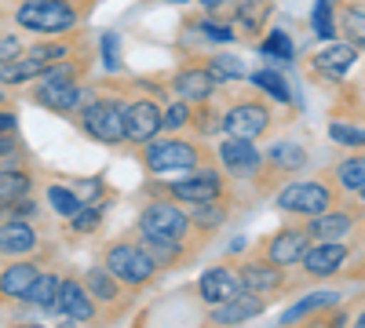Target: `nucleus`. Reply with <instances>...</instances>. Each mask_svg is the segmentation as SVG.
<instances>
[{
    "instance_id": "473e14b6",
    "label": "nucleus",
    "mask_w": 365,
    "mask_h": 328,
    "mask_svg": "<svg viewBox=\"0 0 365 328\" xmlns=\"http://www.w3.org/2000/svg\"><path fill=\"white\" fill-rule=\"evenodd\" d=\"M208 73L216 77V84H223V80H249V70L241 66L234 55H212L208 58Z\"/></svg>"
},
{
    "instance_id": "de8ad7c7",
    "label": "nucleus",
    "mask_w": 365,
    "mask_h": 328,
    "mask_svg": "<svg viewBox=\"0 0 365 328\" xmlns=\"http://www.w3.org/2000/svg\"><path fill=\"white\" fill-rule=\"evenodd\" d=\"M19 128V113L15 110H0V132H15Z\"/></svg>"
},
{
    "instance_id": "e433bc0d",
    "label": "nucleus",
    "mask_w": 365,
    "mask_h": 328,
    "mask_svg": "<svg viewBox=\"0 0 365 328\" xmlns=\"http://www.w3.org/2000/svg\"><path fill=\"white\" fill-rule=\"evenodd\" d=\"M259 51H263V55H270V58H278V63H289V58L296 55V51H292V41H289L285 29H270L267 41L259 44Z\"/></svg>"
},
{
    "instance_id": "7c9ffc66",
    "label": "nucleus",
    "mask_w": 365,
    "mask_h": 328,
    "mask_svg": "<svg viewBox=\"0 0 365 328\" xmlns=\"http://www.w3.org/2000/svg\"><path fill=\"white\" fill-rule=\"evenodd\" d=\"M332 303H336V292H314L311 300H299V303H296L292 310H285V317H282V321H285V324H292V321H303V317L311 321L314 314L329 310Z\"/></svg>"
},
{
    "instance_id": "bb28decb",
    "label": "nucleus",
    "mask_w": 365,
    "mask_h": 328,
    "mask_svg": "<svg viewBox=\"0 0 365 328\" xmlns=\"http://www.w3.org/2000/svg\"><path fill=\"white\" fill-rule=\"evenodd\" d=\"M81 285L88 288V295H91L96 303H117V300H120V281L106 270V266H91Z\"/></svg>"
},
{
    "instance_id": "9b49d317",
    "label": "nucleus",
    "mask_w": 365,
    "mask_h": 328,
    "mask_svg": "<svg viewBox=\"0 0 365 328\" xmlns=\"http://www.w3.org/2000/svg\"><path fill=\"white\" fill-rule=\"evenodd\" d=\"M307 245H311V230H307V223H292V226H285V230H278V233H270V237H263V255L270 259V263H278V266H296L299 263V255L307 252Z\"/></svg>"
},
{
    "instance_id": "a878e982",
    "label": "nucleus",
    "mask_w": 365,
    "mask_h": 328,
    "mask_svg": "<svg viewBox=\"0 0 365 328\" xmlns=\"http://www.w3.org/2000/svg\"><path fill=\"white\" fill-rule=\"evenodd\" d=\"M139 245H143V252L150 259H154L158 270H172V266H179L182 255H187V245H182V241H168V237H146V233H139Z\"/></svg>"
},
{
    "instance_id": "ddd939ff",
    "label": "nucleus",
    "mask_w": 365,
    "mask_h": 328,
    "mask_svg": "<svg viewBox=\"0 0 365 328\" xmlns=\"http://www.w3.org/2000/svg\"><path fill=\"white\" fill-rule=\"evenodd\" d=\"M161 132V106L154 99L125 102V139L128 142H150Z\"/></svg>"
},
{
    "instance_id": "4c0bfd02",
    "label": "nucleus",
    "mask_w": 365,
    "mask_h": 328,
    "mask_svg": "<svg viewBox=\"0 0 365 328\" xmlns=\"http://www.w3.org/2000/svg\"><path fill=\"white\" fill-rule=\"evenodd\" d=\"M48 204H51L63 219H70V216L81 212V197H77L73 190H66V186H48Z\"/></svg>"
},
{
    "instance_id": "2f4dec72",
    "label": "nucleus",
    "mask_w": 365,
    "mask_h": 328,
    "mask_svg": "<svg viewBox=\"0 0 365 328\" xmlns=\"http://www.w3.org/2000/svg\"><path fill=\"white\" fill-rule=\"evenodd\" d=\"M249 80H252L256 88H263V92H267L270 99H278V102H292L289 80H285L278 70H256V73H249Z\"/></svg>"
},
{
    "instance_id": "7ed1b4c3",
    "label": "nucleus",
    "mask_w": 365,
    "mask_h": 328,
    "mask_svg": "<svg viewBox=\"0 0 365 328\" xmlns=\"http://www.w3.org/2000/svg\"><path fill=\"white\" fill-rule=\"evenodd\" d=\"M139 161L150 175H165V171H190V168H201L205 164V150L190 139H150L143 150H139Z\"/></svg>"
},
{
    "instance_id": "f03ea898",
    "label": "nucleus",
    "mask_w": 365,
    "mask_h": 328,
    "mask_svg": "<svg viewBox=\"0 0 365 328\" xmlns=\"http://www.w3.org/2000/svg\"><path fill=\"white\" fill-rule=\"evenodd\" d=\"M15 22L29 33H41V37H55V33H66L81 22V11L73 0H19L15 8Z\"/></svg>"
},
{
    "instance_id": "cd10ccee",
    "label": "nucleus",
    "mask_w": 365,
    "mask_h": 328,
    "mask_svg": "<svg viewBox=\"0 0 365 328\" xmlns=\"http://www.w3.org/2000/svg\"><path fill=\"white\" fill-rule=\"evenodd\" d=\"M58 281L63 277H55V274H37V281L26 292V303L37 307L41 314H58Z\"/></svg>"
},
{
    "instance_id": "4be33fe9",
    "label": "nucleus",
    "mask_w": 365,
    "mask_h": 328,
    "mask_svg": "<svg viewBox=\"0 0 365 328\" xmlns=\"http://www.w3.org/2000/svg\"><path fill=\"white\" fill-rule=\"evenodd\" d=\"M37 274H41L37 263L11 259V266L0 270V295H4V300H26V292H29V285L37 281Z\"/></svg>"
},
{
    "instance_id": "5701e85b",
    "label": "nucleus",
    "mask_w": 365,
    "mask_h": 328,
    "mask_svg": "<svg viewBox=\"0 0 365 328\" xmlns=\"http://www.w3.org/2000/svg\"><path fill=\"white\" fill-rule=\"evenodd\" d=\"M354 223H358L354 212L329 208V212H322V216H314V219L307 223V230H311V237H318V241H344V237L354 230Z\"/></svg>"
},
{
    "instance_id": "ea45409f",
    "label": "nucleus",
    "mask_w": 365,
    "mask_h": 328,
    "mask_svg": "<svg viewBox=\"0 0 365 328\" xmlns=\"http://www.w3.org/2000/svg\"><path fill=\"white\" fill-rule=\"evenodd\" d=\"M99 51H103V66H106L110 73H117V70H120V37L113 33V29H106V33H103Z\"/></svg>"
},
{
    "instance_id": "39448f33",
    "label": "nucleus",
    "mask_w": 365,
    "mask_h": 328,
    "mask_svg": "<svg viewBox=\"0 0 365 328\" xmlns=\"http://www.w3.org/2000/svg\"><path fill=\"white\" fill-rule=\"evenodd\" d=\"M274 204H278L285 216L314 219V216L329 212V208H336V194H332V186H325L322 179H296V183H285L278 190Z\"/></svg>"
},
{
    "instance_id": "864d4df0",
    "label": "nucleus",
    "mask_w": 365,
    "mask_h": 328,
    "mask_svg": "<svg viewBox=\"0 0 365 328\" xmlns=\"http://www.w3.org/2000/svg\"><path fill=\"white\" fill-rule=\"evenodd\" d=\"M165 4H190V0H165Z\"/></svg>"
},
{
    "instance_id": "f257e3e1",
    "label": "nucleus",
    "mask_w": 365,
    "mask_h": 328,
    "mask_svg": "<svg viewBox=\"0 0 365 328\" xmlns=\"http://www.w3.org/2000/svg\"><path fill=\"white\" fill-rule=\"evenodd\" d=\"M88 63L81 58V63H73V58H63V63L48 66L41 77H37V92H34V102L51 110V113H63V117H73V110L81 106L84 99V77Z\"/></svg>"
},
{
    "instance_id": "dca6fc26",
    "label": "nucleus",
    "mask_w": 365,
    "mask_h": 328,
    "mask_svg": "<svg viewBox=\"0 0 365 328\" xmlns=\"http://www.w3.org/2000/svg\"><path fill=\"white\" fill-rule=\"evenodd\" d=\"M267 310V295H256V292H237L234 300L220 303L208 310V324H241L249 317H259Z\"/></svg>"
},
{
    "instance_id": "6ab92c4d",
    "label": "nucleus",
    "mask_w": 365,
    "mask_h": 328,
    "mask_svg": "<svg viewBox=\"0 0 365 328\" xmlns=\"http://www.w3.org/2000/svg\"><path fill=\"white\" fill-rule=\"evenodd\" d=\"M220 164L227 168V171H234V175H249V171H259L263 168V154L256 150V142L252 139H234V135H227L223 142H220Z\"/></svg>"
},
{
    "instance_id": "3c124183",
    "label": "nucleus",
    "mask_w": 365,
    "mask_h": 328,
    "mask_svg": "<svg viewBox=\"0 0 365 328\" xmlns=\"http://www.w3.org/2000/svg\"><path fill=\"white\" fill-rule=\"evenodd\" d=\"M358 204H361V216H365V190L358 194Z\"/></svg>"
},
{
    "instance_id": "b1692460",
    "label": "nucleus",
    "mask_w": 365,
    "mask_h": 328,
    "mask_svg": "<svg viewBox=\"0 0 365 328\" xmlns=\"http://www.w3.org/2000/svg\"><path fill=\"white\" fill-rule=\"evenodd\" d=\"M307 146L303 142H292V139H278L270 146V150L263 154V164L274 168L278 175H289V171H299V168H307Z\"/></svg>"
},
{
    "instance_id": "423d86ee",
    "label": "nucleus",
    "mask_w": 365,
    "mask_h": 328,
    "mask_svg": "<svg viewBox=\"0 0 365 328\" xmlns=\"http://www.w3.org/2000/svg\"><path fill=\"white\" fill-rule=\"evenodd\" d=\"M70 44L66 41H48V44H37L29 51H19L11 63L0 66V84H26V80H37L48 66L63 63V58H70Z\"/></svg>"
},
{
    "instance_id": "a18cd8bd",
    "label": "nucleus",
    "mask_w": 365,
    "mask_h": 328,
    "mask_svg": "<svg viewBox=\"0 0 365 328\" xmlns=\"http://www.w3.org/2000/svg\"><path fill=\"white\" fill-rule=\"evenodd\" d=\"M103 190H106V186H103V179H84V183H77L73 194L81 197V204H88V201H99Z\"/></svg>"
},
{
    "instance_id": "9d476101",
    "label": "nucleus",
    "mask_w": 365,
    "mask_h": 328,
    "mask_svg": "<svg viewBox=\"0 0 365 328\" xmlns=\"http://www.w3.org/2000/svg\"><path fill=\"white\" fill-rule=\"evenodd\" d=\"M270 128V106L259 99H241L223 113V132L234 139H259Z\"/></svg>"
},
{
    "instance_id": "58836bf2",
    "label": "nucleus",
    "mask_w": 365,
    "mask_h": 328,
    "mask_svg": "<svg viewBox=\"0 0 365 328\" xmlns=\"http://www.w3.org/2000/svg\"><path fill=\"white\" fill-rule=\"evenodd\" d=\"M26 157V146L19 139V128L15 132H0V164H19Z\"/></svg>"
},
{
    "instance_id": "f704fd0d",
    "label": "nucleus",
    "mask_w": 365,
    "mask_h": 328,
    "mask_svg": "<svg viewBox=\"0 0 365 328\" xmlns=\"http://www.w3.org/2000/svg\"><path fill=\"white\" fill-rule=\"evenodd\" d=\"M270 15V4L267 0H241V8H237V22L249 29V33H256V29L267 22Z\"/></svg>"
},
{
    "instance_id": "1a4fd4ad",
    "label": "nucleus",
    "mask_w": 365,
    "mask_h": 328,
    "mask_svg": "<svg viewBox=\"0 0 365 328\" xmlns=\"http://www.w3.org/2000/svg\"><path fill=\"white\" fill-rule=\"evenodd\" d=\"M161 190L172 201L201 204V201H212V197L227 194V175L220 168H190V179H172V183H165Z\"/></svg>"
},
{
    "instance_id": "6e6552de",
    "label": "nucleus",
    "mask_w": 365,
    "mask_h": 328,
    "mask_svg": "<svg viewBox=\"0 0 365 328\" xmlns=\"http://www.w3.org/2000/svg\"><path fill=\"white\" fill-rule=\"evenodd\" d=\"M190 216L175 201H146L139 216V233L146 237H168V241H190Z\"/></svg>"
},
{
    "instance_id": "a211bd4d",
    "label": "nucleus",
    "mask_w": 365,
    "mask_h": 328,
    "mask_svg": "<svg viewBox=\"0 0 365 328\" xmlns=\"http://www.w3.org/2000/svg\"><path fill=\"white\" fill-rule=\"evenodd\" d=\"M237 292H245V285H241V277L234 270H227V266H212V270H205L201 281H197V295L208 307H220V303L234 300Z\"/></svg>"
},
{
    "instance_id": "c756f323",
    "label": "nucleus",
    "mask_w": 365,
    "mask_h": 328,
    "mask_svg": "<svg viewBox=\"0 0 365 328\" xmlns=\"http://www.w3.org/2000/svg\"><path fill=\"white\" fill-rule=\"evenodd\" d=\"M332 179L344 194H361L365 190V154L361 157H347L332 168Z\"/></svg>"
},
{
    "instance_id": "20e7f679",
    "label": "nucleus",
    "mask_w": 365,
    "mask_h": 328,
    "mask_svg": "<svg viewBox=\"0 0 365 328\" xmlns=\"http://www.w3.org/2000/svg\"><path fill=\"white\" fill-rule=\"evenodd\" d=\"M77 128L103 146H120L125 142V102L117 99H91L88 106L77 110Z\"/></svg>"
},
{
    "instance_id": "c85d7f7f",
    "label": "nucleus",
    "mask_w": 365,
    "mask_h": 328,
    "mask_svg": "<svg viewBox=\"0 0 365 328\" xmlns=\"http://www.w3.org/2000/svg\"><path fill=\"white\" fill-rule=\"evenodd\" d=\"M34 179L22 164H0V201H15V197H26Z\"/></svg>"
},
{
    "instance_id": "49530a36",
    "label": "nucleus",
    "mask_w": 365,
    "mask_h": 328,
    "mask_svg": "<svg viewBox=\"0 0 365 328\" xmlns=\"http://www.w3.org/2000/svg\"><path fill=\"white\" fill-rule=\"evenodd\" d=\"M22 51V41L15 37V33H8V37H0V66L4 63H11V58Z\"/></svg>"
},
{
    "instance_id": "37998d69",
    "label": "nucleus",
    "mask_w": 365,
    "mask_h": 328,
    "mask_svg": "<svg viewBox=\"0 0 365 328\" xmlns=\"http://www.w3.org/2000/svg\"><path fill=\"white\" fill-rule=\"evenodd\" d=\"M187 125H190V102H182V99L161 113V128L165 132H179V128H187Z\"/></svg>"
},
{
    "instance_id": "79ce46f5",
    "label": "nucleus",
    "mask_w": 365,
    "mask_h": 328,
    "mask_svg": "<svg viewBox=\"0 0 365 328\" xmlns=\"http://www.w3.org/2000/svg\"><path fill=\"white\" fill-rule=\"evenodd\" d=\"M37 204L29 197H15V201H0V219H34Z\"/></svg>"
},
{
    "instance_id": "c03bdc74",
    "label": "nucleus",
    "mask_w": 365,
    "mask_h": 328,
    "mask_svg": "<svg viewBox=\"0 0 365 328\" xmlns=\"http://www.w3.org/2000/svg\"><path fill=\"white\" fill-rule=\"evenodd\" d=\"M194 26L201 29V33H205L208 41H216V44H230V41H234L230 26H223V22H216V18H197Z\"/></svg>"
},
{
    "instance_id": "412c9836",
    "label": "nucleus",
    "mask_w": 365,
    "mask_h": 328,
    "mask_svg": "<svg viewBox=\"0 0 365 328\" xmlns=\"http://www.w3.org/2000/svg\"><path fill=\"white\" fill-rule=\"evenodd\" d=\"M354 63H358V48H354V44H347V41L329 44L325 51H318V55L311 58L314 73H318V77H329V80L347 77V70H351Z\"/></svg>"
},
{
    "instance_id": "0eeeda50",
    "label": "nucleus",
    "mask_w": 365,
    "mask_h": 328,
    "mask_svg": "<svg viewBox=\"0 0 365 328\" xmlns=\"http://www.w3.org/2000/svg\"><path fill=\"white\" fill-rule=\"evenodd\" d=\"M103 266L120 285H132V288L150 285V281H154V274H158L154 259L143 252L139 241H117V245H110L106 255H103Z\"/></svg>"
},
{
    "instance_id": "393cba45",
    "label": "nucleus",
    "mask_w": 365,
    "mask_h": 328,
    "mask_svg": "<svg viewBox=\"0 0 365 328\" xmlns=\"http://www.w3.org/2000/svg\"><path fill=\"white\" fill-rule=\"evenodd\" d=\"M227 219H230V201H227V194H223V197H212V201H201V204H190V226H194L197 233H216Z\"/></svg>"
},
{
    "instance_id": "09e8293b",
    "label": "nucleus",
    "mask_w": 365,
    "mask_h": 328,
    "mask_svg": "<svg viewBox=\"0 0 365 328\" xmlns=\"http://www.w3.org/2000/svg\"><path fill=\"white\" fill-rule=\"evenodd\" d=\"M201 4H205V8H208V11H216V8H220V4H227V0H201Z\"/></svg>"
},
{
    "instance_id": "8fccbe9b",
    "label": "nucleus",
    "mask_w": 365,
    "mask_h": 328,
    "mask_svg": "<svg viewBox=\"0 0 365 328\" xmlns=\"http://www.w3.org/2000/svg\"><path fill=\"white\" fill-rule=\"evenodd\" d=\"M354 324H361V328H365V310H358V317H354Z\"/></svg>"
},
{
    "instance_id": "4468645a",
    "label": "nucleus",
    "mask_w": 365,
    "mask_h": 328,
    "mask_svg": "<svg viewBox=\"0 0 365 328\" xmlns=\"http://www.w3.org/2000/svg\"><path fill=\"white\" fill-rule=\"evenodd\" d=\"M237 277H241V285H245V292L274 295L278 288H285V266L270 263V259L263 255V259H249V263H241Z\"/></svg>"
},
{
    "instance_id": "c9c22d12",
    "label": "nucleus",
    "mask_w": 365,
    "mask_h": 328,
    "mask_svg": "<svg viewBox=\"0 0 365 328\" xmlns=\"http://www.w3.org/2000/svg\"><path fill=\"white\" fill-rule=\"evenodd\" d=\"M332 11H336V0H318L311 26H314V33H318L322 41H332V37H336V18H332Z\"/></svg>"
},
{
    "instance_id": "f3484780",
    "label": "nucleus",
    "mask_w": 365,
    "mask_h": 328,
    "mask_svg": "<svg viewBox=\"0 0 365 328\" xmlns=\"http://www.w3.org/2000/svg\"><path fill=\"white\" fill-rule=\"evenodd\" d=\"M172 92H175L182 102L201 106V102H208L212 95H216V77L208 73V66H187V70L175 73Z\"/></svg>"
},
{
    "instance_id": "2eb2a0df",
    "label": "nucleus",
    "mask_w": 365,
    "mask_h": 328,
    "mask_svg": "<svg viewBox=\"0 0 365 328\" xmlns=\"http://www.w3.org/2000/svg\"><path fill=\"white\" fill-rule=\"evenodd\" d=\"M58 314L70 317L73 324H88V321H96V317H99L96 300H91L88 288H84L77 277L58 281Z\"/></svg>"
},
{
    "instance_id": "f8f14e48",
    "label": "nucleus",
    "mask_w": 365,
    "mask_h": 328,
    "mask_svg": "<svg viewBox=\"0 0 365 328\" xmlns=\"http://www.w3.org/2000/svg\"><path fill=\"white\" fill-rule=\"evenodd\" d=\"M351 248L344 241H318V245H307V252L299 255L303 263V274L314 277V281H325V277H336L344 270Z\"/></svg>"
},
{
    "instance_id": "a19ab883",
    "label": "nucleus",
    "mask_w": 365,
    "mask_h": 328,
    "mask_svg": "<svg viewBox=\"0 0 365 328\" xmlns=\"http://www.w3.org/2000/svg\"><path fill=\"white\" fill-rule=\"evenodd\" d=\"M329 139L340 142V146H365V128H351L344 121H332L329 125Z\"/></svg>"
},
{
    "instance_id": "72a5a7b5",
    "label": "nucleus",
    "mask_w": 365,
    "mask_h": 328,
    "mask_svg": "<svg viewBox=\"0 0 365 328\" xmlns=\"http://www.w3.org/2000/svg\"><path fill=\"white\" fill-rule=\"evenodd\" d=\"M103 216H106V201L99 197V201H88V204H81V212L77 216H70V226L77 230V233H91L99 223H103Z\"/></svg>"
},
{
    "instance_id": "603ef678",
    "label": "nucleus",
    "mask_w": 365,
    "mask_h": 328,
    "mask_svg": "<svg viewBox=\"0 0 365 328\" xmlns=\"http://www.w3.org/2000/svg\"><path fill=\"white\" fill-rule=\"evenodd\" d=\"M8 102V92H4V88H0V106H4Z\"/></svg>"
},
{
    "instance_id": "aec40b11",
    "label": "nucleus",
    "mask_w": 365,
    "mask_h": 328,
    "mask_svg": "<svg viewBox=\"0 0 365 328\" xmlns=\"http://www.w3.org/2000/svg\"><path fill=\"white\" fill-rule=\"evenodd\" d=\"M37 245H41V233L26 219H0V255L4 259H22L37 252Z\"/></svg>"
}]
</instances>
